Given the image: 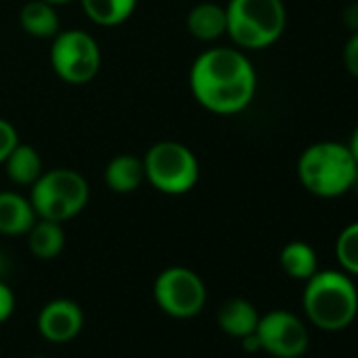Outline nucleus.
Masks as SVG:
<instances>
[{"mask_svg": "<svg viewBox=\"0 0 358 358\" xmlns=\"http://www.w3.org/2000/svg\"><path fill=\"white\" fill-rule=\"evenodd\" d=\"M358 164L341 141H316L297 158L299 184L316 199H339L352 192Z\"/></svg>", "mask_w": 358, "mask_h": 358, "instance_id": "2", "label": "nucleus"}, {"mask_svg": "<svg viewBox=\"0 0 358 358\" xmlns=\"http://www.w3.org/2000/svg\"><path fill=\"white\" fill-rule=\"evenodd\" d=\"M188 83L201 108L217 116H234L251 106L257 72L245 51L211 47L194 59Z\"/></svg>", "mask_w": 358, "mask_h": 358, "instance_id": "1", "label": "nucleus"}, {"mask_svg": "<svg viewBox=\"0 0 358 358\" xmlns=\"http://www.w3.org/2000/svg\"><path fill=\"white\" fill-rule=\"evenodd\" d=\"M3 272H5V257L0 255V276H3Z\"/></svg>", "mask_w": 358, "mask_h": 358, "instance_id": "29", "label": "nucleus"}, {"mask_svg": "<svg viewBox=\"0 0 358 358\" xmlns=\"http://www.w3.org/2000/svg\"><path fill=\"white\" fill-rule=\"evenodd\" d=\"M186 28L201 43L220 41L222 36H226V30H228L226 7L213 3V0H205V3L194 5L188 11Z\"/></svg>", "mask_w": 358, "mask_h": 358, "instance_id": "12", "label": "nucleus"}, {"mask_svg": "<svg viewBox=\"0 0 358 358\" xmlns=\"http://www.w3.org/2000/svg\"><path fill=\"white\" fill-rule=\"evenodd\" d=\"M38 331L51 343L72 341L85 324L83 308L68 297H55L47 301L38 314Z\"/></svg>", "mask_w": 358, "mask_h": 358, "instance_id": "10", "label": "nucleus"}, {"mask_svg": "<svg viewBox=\"0 0 358 358\" xmlns=\"http://www.w3.org/2000/svg\"><path fill=\"white\" fill-rule=\"evenodd\" d=\"M352 192H356V194H358V173H356V177H354V184H352Z\"/></svg>", "mask_w": 358, "mask_h": 358, "instance_id": "28", "label": "nucleus"}, {"mask_svg": "<svg viewBox=\"0 0 358 358\" xmlns=\"http://www.w3.org/2000/svg\"><path fill=\"white\" fill-rule=\"evenodd\" d=\"M143 162L145 182L160 194L182 196L196 188L201 179V162L196 154L179 141H158L148 148Z\"/></svg>", "mask_w": 358, "mask_h": 358, "instance_id": "6", "label": "nucleus"}, {"mask_svg": "<svg viewBox=\"0 0 358 358\" xmlns=\"http://www.w3.org/2000/svg\"><path fill=\"white\" fill-rule=\"evenodd\" d=\"M30 358H47V356H43V354H36V356H30Z\"/></svg>", "mask_w": 358, "mask_h": 358, "instance_id": "30", "label": "nucleus"}, {"mask_svg": "<svg viewBox=\"0 0 358 358\" xmlns=\"http://www.w3.org/2000/svg\"><path fill=\"white\" fill-rule=\"evenodd\" d=\"M36 220V211L28 196L13 190L0 192V234L26 236Z\"/></svg>", "mask_w": 358, "mask_h": 358, "instance_id": "11", "label": "nucleus"}, {"mask_svg": "<svg viewBox=\"0 0 358 358\" xmlns=\"http://www.w3.org/2000/svg\"><path fill=\"white\" fill-rule=\"evenodd\" d=\"M3 164H5L7 177L11 179V184L22 186V188H30L45 173L43 158H41L38 150L34 145L22 143V141L13 148V152L7 156V160Z\"/></svg>", "mask_w": 358, "mask_h": 358, "instance_id": "14", "label": "nucleus"}, {"mask_svg": "<svg viewBox=\"0 0 358 358\" xmlns=\"http://www.w3.org/2000/svg\"><path fill=\"white\" fill-rule=\"evenodd\" d=\"M341 59H343L345 72L358 80V30L356 32H350V36H348V41L343 45Z\"/></svg>", "mask_w": 358, "mask_h": 358, "instance_id": "22", "label": "nucleus"}, {"mask_svg": "<svg viewBox=\"0 0 358 358\" xmlns=\"http://www.w3.org/2000/svg\"><path fill=\"white\" fill-rule=\"evenodd\" d=\"M15 312V293L13 289L0 278V324L7 322Z\"/></svg>", "mask_w": 358, "mask_h": 358, "instance_id": "23", "label": "nucleus"}, {"mask_svg": "<svg viewBox=\"0 0 358 358\" xmlns=\"http://www.w3.org/2000/svg\"><path fill=\"white\" fill-rule=\"evenodd\" d=\"M217 322L224 333H228L230 337L243 339L245 335L255 333L257 322H259V312L251 301L243 297H232L220 308Z\"/></svg>", "mask_w": 358, "mask_h": 358, "instance_id": "15", "label": "nucleus"}, {"mask_svg": "<svg viewBox=\"0 0 358 358\" xmlns=\"http://www.w3.org/2000/svg\"><path fill=\"white\" fill-rule=\"evenodd\" d=\"M20 26L32 38H53L59 32V15L45 0H30L20 11Z\"/></svg>", "mask_w": 358, "mask_h": 358, "instance_id": "16", "label": "nucleus"}, {"mask_svg": "<svg viewBox=\"0 0 358 358\" xmlns=\"http://www.w3.org/2000/svg\"><path fill=\"white\" fill-rule=\"evenodd\" d=\"M45 3H49V5H53V7H62V5L72 3V0H45Z\"/></svg>", "mask_w": 358, "mask_h": 358, "instance_id": "27", "label": "nucleus"}, {"mask_svg": "<svg viewBox=\"0 0 358 358\" xmlns=\"http://www.w3.org/2000/svg\"><path fill=\"white\" fill-rule=\"evenodd\" d=\"M262 350L276 358H297L308 350L310 335L299 316L289 310H272L259 316L255 329Z\"/></svg>", "mask_w": 358, "mask_h": 358, "instance_id": "9", "label": "nucleus"}, {"mask_svg": "<svg viewBox=\"0 0 358 358\" xmlns=\"http://www.w3.org/2000/svg\"><path fill=\"white\" fill-rule=\"evenodd\" d=\"M280 268L295 280H308L318 270V255L312 245L303 241H291L280 251Z\"/></svg>", "mask_w": 358, "mask_h": 358, "instance_id": "19", "label": "nucleus"}, {"mask_svg": "<svg viewBox=\"0 0 358 358\" xmlns=\"http://www.w3.org/2000/svg\"><path fill=\"white\" fill-rule=\"evenodd\" d=\"M26 236L30 253L38 259H55L66 247V232L57 222L36 220Z\"/></svg>", "mask_w": 358, "mask_h": 358, "instance_id": "17", "label": "nucleus"}, {"mask_svg": "<svg viewBox=\"0 0 358 358\" xmlns=\"http://www.w3.org/2000/svg\"><path fill=\"white\" fill-rule=\"evenodd\" d=\"M348 148H350V152H352V156H354V160L358 164V124L354 127V131H352V135L348 139Z\"/></svg>", "mask_w": 358, "mask_h": 358, "instance_id": "26", "label": "nucleus"}, {"mask_svg": "<svg viewBox=\"0 0 358 358\" xmlns=\"http://www.w3.org/2000/svg\"><path fill=\"white\" fill-rule=\"evenodd\" d=\"M91 188L87 177L74 169H51L45 171L30 186V203L38 220L70 222L89 205Z\"/></svg>", "mask_w": 358, "mask_h": 358, "instance_id": "5", "label": "nucleus"}, {"mask_svg": "<svg viewBox=\"0 0 358 358\" xmlns=\"http://www.w3.org/2000/svg\"><path fill=\"white\" fill-rule=\"evenodd\" d=\"M241 341H243V348H245L247 352H259V350H262V343H259V337H257V333L245 335Z\"/></svg>", "mask_w": 358, "mask_h": 358, "instance_id": "25", "label": "nucleus"}, {"mask_svg": "<svg viewBox=\"0 0 358 358\" xmlns=\"http://www.w3.org/2000/svg\"><path fill=\"white\" fill-rule=\"evenodd\" d=\"M103 179L106 186L114 194H131L139 190V186L145 182L143 162L133 154H118L108 162L103 171Z\"/></svg>", "mask_w": 358, "mask_h": 358, "instance_id": "13", "label": "nucleus"}, {"mask_svg": "<svg viewBox=\"0 0 358 358\" xmlns=\"http://www.w3.org/2000/svg\"><path fill=\"white\" fill-rule=\"evenodd\" d=\"M137 3L139 0H80L85 15L101 28L124 24L135 13Z\"/></svg>", "mask_w": 358, "mask_h": 358, "instance_id": "18", "label": "nucleus"}, {"mask_svg": "<svg viewBox=\"0 0 358 358\" xmlns=\"http://www.w3.org/2000/svg\"><path fill=\"white\" fill-rule=\"evenodd\" d=\"M156 306L171 318H194L207 303L205 280L190 268L171 266L164 268L152 287Z\"/></svg>", "mask_w": 358, "mask_h": 358, "instance_id": "8", "label": "nucleus"}, {"mask_svg": "<svg viewBox=\"0 0 358 358\" xmlns=\"http://www.w3.org/2000/svg\"><path fill=\"white\" fill-rule=\"evenodd\" d=\"M51 68L68 85H87L101 70V49L97 41L80 28L59 30L51 38Z\"/></svg>", "mask_w": 358, "mask_h": 358, "instance_id": "7", "label": "nucleus"}, {"mask_svg": "<svg viewBox=\"0 0 358 358\" xmlns=\"http://www.w3.org/2000/svg\"><path fill=\"white\" fill-rule=\"evenodd\" d=\"M303 312L322 331H341L358 314V291L343 270H316L303 289Z\"/></svg>", "mask_w": 358, "mask_h": 358, "instance_id": "3", "label": "nucleus"}, {"mask_svg": "<svg viewBox=\"0 0 358 358\" xmlns=\"http://www.w3.org/2000/svg\"><path fill=\"white\" fill-rule=\"evenodd\" d=\"M341 17H343V26H345L350 32H356V30H358V0L343 9V15H341Z\"/></svg>", "mask_w": 358, "mask_h": 358, "instance_id": "24", "label": "nucleus"}, {"mask_svg": "<svg viewBox=\"0 0 358 358\" xmlns=\"http://www.w3.org/2000/svg\"><path fill=\"white\" fill-rule=\"evenodd\" d=\"M226 36L241 51H262L276 45L287 28L282 0H228Z\"/></svg>", "mask_w": 358, "mask_h": 358, "instance_id": "4", "label": "nucleus"}, {"mask_svg": "<svg viewBox=\"0 0 358 358\" xmlns=\"http://www.w3.org/2000/svg\"><path fill=\"white\" fill-rule=\"evenodd\" d=\"M17 143H20L17 129L7 118H0V164L7 160V156L13 152Z\"/></svg>", "mask_w": 358, "mask_h": 358, "instance_id": "21", "label": "nucleus"}, {"mask_svg": "<svg viewBox=\"0 0 358 358\" xmlns=\"http://www.w3.org/2000/svg\"><path fill=\"white\" fill-rule=\"evenodd\" d=\"M335 255L341 270L350 276H358V222L348 224L335 243Z\"/></svg>", "mask_w": 358, "mask_h": 358, "instance_id": "20", "label": "nucleus"}]
</instances>
